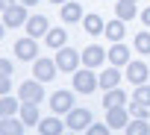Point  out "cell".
<instances>
[{"label":"cell","instance_id":"4fadbf2b","mask_svg":"<svg viewBox=\"0 0 150 135\" xmlns=\"http://www.w3.org/2000/svg\"><path fill=\"white\" fill-rule=\"evenodd\" d=\"M109 53L103 50V47H97V44H91V47H86L83 50V65L86 68H97V65H103V59H106Z\"/></svg>","mask_w":150,"mask_h":135},{"label":"cell","instance_id":"6da1fadb","mask_svg":"<svg viewBox=\"0 0 150 135\" xmlns=\"http://www.w3.org/2000/svg\"><path fill=\"white\" fill-rule=\"evenodd\" d=\"M80 62H83V53H77V50H71V47L56 50V65H59V71H65V74H77Z\"/></svg>","mask_w":150,"mask_h":135},{"label":"cell","instance_id":"277c9868","mask_svg":"<svg viewBox=\"0 0 150 135\" xmlns=\"http://www.w3.org/2000/svg\"><path fill=\"white\" fill-rule=\"evenodd\" d=\"M15 56L21 59V62H35L38 59V44H35V38H18L15 41Z\"/></svg>","mask_w":150,"mask_h":135},{"label":"cell","instance_id":"4316f807","mask_svg":"<svg viewBox=\"0 0 150 135\" xmlns=\"http://www.w3.org/2000/svg\"><path fill=\"white\" fill-rule=\"evenodd\" d=\"M129 115H132L135 120H147V117H150V112H147V106H141V103H135V100L129 103Z\"/></svg>","mask_w":150,"mask_h":135},{"label":"cell","instance_id":"d4e9b609","mask_svg":"<svg viewBox=\"0 0 150 135\" xmlns=\"http://www.w3.org/2000/svg\"><path fill=\"white\" fill-rule=\"evenodd\" d=\"M127 135H150V123L147 120H129L127 123Z\"/></svg>","mask_w":150,"mask_h":135},{"label":"cell","instance_id":"d590c367","mask_svg":"<svg viewBox=\"0 0 150 135\" xmlns=\"http://www.w3.org/2000/svg\"><path fill=\"white\" fill-rule=\"evenodd\" d=\"M62 135H65V132H62ZM68 135H74V132H68Z\"/></svg>","mask_w":150,"mask_h":135},{"label":"cell","instance_id":"9a60e30c","mask_svg":"<svg viewBox=\"0 0 150 135\" xmlns=\"http://www.w3.org/2000/svg\"><path fill=\"white\" fill-rule=\"evenodd\" d=\"M68 123L65 120H59V117H41V123H38V132L41 135H62V129H65Z\"/></svg>","mask_w":150,"mask_h":135},{"label":"cell","instance_id":"44dd1931","mask_svg":"<svg viewBox=\"0 0 150 135\" xmlns=\"http://www.w3.org/2000/svg\"><path fill=\"white\" fill-rule=\"evenodd\" d=\"M115 18L132 21L135 18V3H129V0H118V3H115Z\"/></svg>","mask_w":150,"mask_h":135},{"label":"cell","instance_id":"f546056e","mask_svg":"<svg viewBox=\"0 0 150 135\" xmlns=\"http://www.w3.org/2000/svg\"><path fill=\"white\" fill-rule=\"evenodd\" d=\"M0 77H12V62L9 59H0Z\"/></svg>","mask_w":150,"mask_h":135},{"label":"cell","instance_id":"e575fe53","mask_svg":"<svg viewBox=\"0 0 150 135\" xmlns=\"http://www.w3.org/2000/svg\"><path fill=\"white\" fill-rule=\"evenodd\" d=\"M50 3H59V6H62V3H68V0H50Z\"/></svg>","mask_w":150,"mask_h":135},{"label":"cell","instance_id":"9c48e42d","mask_svg":"<svg viewBox=\"0 0 150 135\" xmlns=\"http://www.w3.org/2000/svg\"><path fill=\"white\" fill-rule=\"evenodd\" d=\"M129 109H124V106H115V109H106V120H109V126L112 129H127V123H129Z\"/></svg>","mask_w":150,"mask_h":135},{"label":"cell","instance_id":"30bf717a","mask_svg":"<svg viewBox=\"0 0 150 135\" xmlns=\"http://www.w3.org/2000/svg\"><path fill=\"white\" fill-rule=\"evenodd\" d=\"M109 62L115 65V68H127L132 59H129V47L127 44H121V41H115L112 44V50H109Z\"/></svg>","mask_w":150,"mask_h":135},{"label":"cell","instance_id":"8d00e7d4","mask_svg":"<svg viewBox=\"0 0 150 135\" xmlns=\"http://www.w3.org/2000/svg\"><path fill=\"white\" fill-rule=\"evenodd\" d=\"M129 3H135V0H129Z\"/></svg>","mask_w":150,"mask_h":135},{"label":"cell","instance_id":"5bb4252c","mask_svg":"<svg viewBox=\"0 0 150 135\" xmlns=\"http://www.w3.org/2000/svg\"><path fill=\"white\" fill-rule=\"evenodd\" d=\"M86 15H83V6L80 3H74V0H68V3H62V21L65 24H77V21H83Z\"/></svg>","mask_w":150,"mask_h":135},{"label":"cell","instance_id":"3957f363","mask_svg":"<svg viewBox=\"0 0 150 135\" xmlns=\"http://www.w3.org/2000/svg\"><path fill=\"white\" fill-rule=\"evenodd\" d=\"M65 123L71 126V132H80V129H88V126L94 123V117H91L88 109H77V106H74V109L68 112V120H65Z\"/></svg>","mask_w":150,"mask_h":135},{"label":"cell","instance_id":"e0dca14e","mask_svg":"<svg viewBox=\"0 0 150 135\" xmlns=\"http://www.w3.org/2000/svg\"><path fill=\"white\" fill-rule=\"evenodd\" d=\"M44 38H47V47H50V50H62V47H65V41H68V32H65L62 27H53Z\"/></svg>","mask_w":150,"mask_h":135},{"label":"cell","instance_id":"cb8c5ba5","mask_svg":"<svg viewBox=\"0 0 150 135\" xmlns=\"http://www.w3.org/2000/svg\"><path fill=\"white\" fill-rule=\"evenodd\" d=\"M21 106H24V103H18V100L9 97V94H6V97H0V115H3V117H12Z\"/></svg>","mask_w":150,"mask_h":135},{"label":"cell","instance_id":"52a82bcc","mask_svg":"<svg viewBox=\"0 0 150 135\" xmlns=\"http://www.w3.org/2000/svg\"><path fill=\"white\" fill-rule=\"evenodd\" d=\"M24 27H27V35H30V38H41V35H47V32L53 30L44 15H30V21H27Z\"/></svg>","mask_w":150,"mask_h":135},{"label":"cell","instance_id":"7c38bea8","mask_svg":"<svg viewBox=\"0 0 150 135\" xmlns=\"http://www.w3.org/2000/svg\"><path fill=\"white\" fill-rule=\"evenodd\" d=\"M127 79L132 85H147V65L144 62H129L127 65Z\"/></svg>","mask_w":150,"mask_h":135},{"label":"cell","instance_id":"603a6c76","mask_svg":"<svg viewBox=\"0 0 150 135\" xmlns=\"http://www.w3.org/2000/svg\"><path fill=\"white\" fill-rule=\"evenodd\" d=\"M127 103V94L121 91V88H112V91H106V97H103V106L106 109H115V106H124Z\"/></svg>","mask_w":150,"mask_h":135},{"label":"cell","instance_id":"ffe728a7","mask_svg":"<svg viewBox=\"0 0 150 135\" xmlns=\"http://www.w3.org/2000/svg\"><path fill=\"white\" fill-rule=\"evenodd\" d=\"M118 82H121V74H118V68H115V65L109 68V71H103V74H100V88L112 91V88H118Z\"/></svg>","mask_w":150,"mask_h":135},{"label":"cell","instance_id":"1f68e13d","mask_svg":"<svg viewBox=\"0 0 150 135\" xmlns=\"http://www.w3.org/2000/svg\"><path fill=\"white\" fill-rule=\"evenodd\" d=\"M141 21H144V24H147V27H150V6H147V9H144V12H141Z\"/></svg>","mask_w":150,"mask_h":135},{"label":"cell","instance_id":"2e32d148","mask_svg":"<svg viewBox=\"0 0 150 135\" xmlns=\"http://www.w3.org/2000/svg\"><path fill=\"white\" fill-rule=\"evenodd\" d=\"M21 120H24L27 126H38V123H41L38 103H24V106H21Z\"/></svg>","mask_w":150,"mask_h":135},{"label":"cell","instance_id":"d6986e66","mask_svg":"<svg viewBox=\"0 0 150 135\" xmlns=\"http://www.w3.org/2000/svg\"><path fill=\"white\" fill-rule=\"evenodd\" d=\"M83 27H86L88 35H100V32H106V24H103L100 15H86V18H83Z\"/></svg>","mask_w":150,"mask_h":135},{"label":"cell","instance_id":"8992f818","mask_svg":"<svg viewBox=\"0 0 150 135\" xmlns=\"http://www.w3.org/2000/svg\"><path fill=\"white\" fill-rule=\"evenodd\" d=\"M27 21H30V15H27V6H24V3H15V6L3 9V24H6V27H21V24H27Z\"/></svg>","mask_w":150,"mask_h":135},{"label":"cell","instance_id":"f1b7e54d","mask_svg":"<svg viewBox=\"0 0 150 135\" xmlns=\"http://www.w3.org/2000/svg\"><path fill=\"white\" fill-rule=\"evenodd\" d=\"M109 123H91L88 129H86V135H109Z\"/></svg>","mask_w":150,"mask_h":135},{"label":"cell","instance_id":"ba28073f","mask_svg":"<svg viewBox=\"0 0 150 135\" xmlns=\"http://www.w3.org/2000/svg\"><path fill=\"white\" fill-rule=\"evenodd\" d=\"M56 62H50V59H35L33 62V74H35V79L38 82H50L53 77H56Z\"/></svg>","mask_w":150,"mask_h":135},{"label":"cell","instance_id":"83f0119b","mask_svg":"<svg viewBox=\"0 0 150 135\" xmlns=\"http://www.w3.org/2000/svg\"><path fill=\"white\" fill-rule=\"evenodd\" d=\"M135 50L144 56V53H150V32H138L135 35Z\"/></svg>","mask_w":150,"mask_h":135},{"label":"cell","instance_id":"7a4b0ae2","mask_svg":"<svg viewBox=\"0 0 150 135\" xmlns=\"http://www.w3.org/2000/svg\"><path fill=\"white\" fill-rule=\"evenodd\" d=\"M97 85H100V77L91 74V68H83V71L74 74V91H80V94H91Z\"/></svg>","mask_w":150,"mask_h":135},{"label":"cell","instance_id":"ac0fdd59","mask_svg":"<svg viewBox=\"0 0 150 135\" xmlns=\"http://www.w3.org/2000/svg\"><path fill=\"white\" fill-rule=\"evenodd\" d=\"M24 120H15V117H3L0 120V135H24Z\"/></svg>","mask_w":150,"mask_h":135},{"label":"cell","instance_id":"7402d4cb","mask_svg":"<svg viewBox=\"0 0 150 135\" xmlns=\"http://www.w3.org/2000/svg\"><path fill=\"white\" fill-rule=\"evenodd\" d=\"M106 35H109V41H121V38L127 35V27H124V21H121V18L109 21V24H106Z\"/></svg>","mask_w":150,"mask_h":135},{"label":"cell","instance_id":"5b68a950","mask_svg":"<svg viewBox=\"0 0 150 135\" xmlns=\"http://www.w3.org/2000/svg\"><path fill=\"white\" fill-rule=\"evenodd\" d=\"M18 94H21L24 103H41V100H44V88H41L38 79H27V82H21Z\"/></svg>","mask_w":150,"mask_h":135},{"label":"cell","instance_id":"8fae6325","mask_svg":"<svg viewBox=\"0 0 150 135\" xmlns=\"http://www.w3.org/2000/svg\"><path fill=\"white\" fill-rule=\"evenodd\" d=\"M50 109H53L56 115L71 112V109H74V97H71V91H56V94L50 97Z\"/></svg>","mask_w":150,"mask_h":135},{"label":"cell","instance_id":"d6a6232c","mask_svg":"<svg viewBox=\"0 0 150 135\" xmlns=\"http://www.w3.org/2000/svg\"><path fill=\"white\" fill-rule=\"evenodd\" d=\"M0 6H3V9H9V6H15V0H0Z\"/></svg>","mask_w":150,"mask_h":135},{"label":"cell","instance_id":"836d02e7","mask_svg":"<svg viewBox=\"0 0 150 135\" xmlns=\"http://www.w3.org/2000/svg\"><path fill=\"white\" fill-rule=\"evenodd\" d=\"M21 3H24V6H35V3H38V0H21Z\"/></svg>","mask_w":150,"mask_h":135},{"label":"cell","instance_id":"4dcf8cb0","mask_svg":"<svg viewBox=\"0 0 150 135\" xmlns=\"http://www.w3.org/2000/svg\"><path fill=\"white\" fill-rule=\"evenodd\" d=\"M9 91H12V79H9V77H3V79H0V97H6Z\"/></svg>","mask_w":150,"mask_h":135},{"label":"cell","instance_id":"484cf974","mask_svg":"<svg viewBox=\"0 0 150 135\" xmlns=\"http://www.w3.org/2000/svg\"><path fill=\"white\" fill-rule=\"evenodd\" d=\"M132 100H135V103H141V106H150V85H135Z\"/></svg>","mask_w":150,"mask_h":135}]
</instances>
